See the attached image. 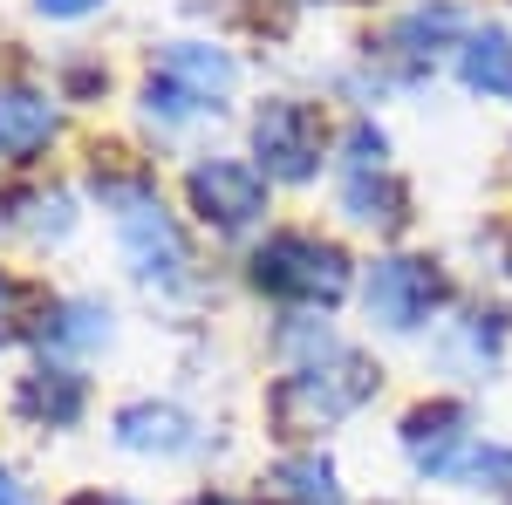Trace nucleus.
<instances>
[{"mask_svg":"<svg viewBox=\"0 0 512 505\" xmlns=\"http://www.w3.org/2000/svg\"><path fill=\"white\" fill-rule=\"evenodd\" d=\"M48 137H55V103H48L41 89H28V82H7V89H0V151L28 157V151H41Z\"/></svg>","mask_w":512,"mask_h":505,"instance_id":"obj_8","label":"nucleus"},{"mask_svg":"<svg viewBox=\"0 0 512 505\" xmlns=\"http://www.w3.org/2000/svg\"><path fill=\"white\" fill-rule=\"evenodd\" d=\"M458 35V7H417V14H403L390 28V41L403 48V55H431L437 41Z\"/></svg>","mask_w":512,"mask_h":505,"instance_id":"obj_15","label":"nucleus"},{"mask_svg":"<svg viewBox=\"0 0 512 505\" xmlns=\"http://www.w3.org/2000/svg\"><path fill=\"white\" fill-rule=\"evenodd\" d=\"M362 301H369V321L376 328H390V335H410V328H424L444 301V280H437L431 260H376L369 267V287H362Z\"/></svg>","mask_w":512,"mask_h":505,"instance_id":"obj_4","label":"nucleus"},{"mask_svg":"<svg viewBox=\"0 0 512 505\" xmlns=\"http://www.w3.org/2000/svg\"><path fill=\"white\" fill-rule=\"evenodd\" d=\"M465 471H472L478 485H492V492H499V499L512 505V451L485 444V451H472V458H465Z\"/></svg>","mask_w":512,"mask_h":505,"instance_id":"obj_18","label":"nucleus"},{"mask_svg":"<svg viewBox=\"0 0 512 505\" xmlns=\"http://www.w3.org/2000/svg\"><path fill=\"white\" fill-rule=\"evenodd\" d=\"M403 451L417 471H458V451H465V410L458 403H424L403 417Z\"/></svg>","mask_w":512,"mask_h":505,"instance_id":"obj_7","label":"nucleus"},{"mask_svg":"<svg viewBox=\"0 0 512 505\" xmlns=\"http://www.w3.org/2000/svg\"><path fill=\"white\" fill-rule=\"evenodd\" d=\"M253 280L280 294V301H308V308H328V301H342L349 294V260H342V246H328V239H308V233H274L260 253H253Z\"/></svg>","mask_w":512,"mask_h":505,"instance_id":"obj_2","label":"nucleus"},{"mask_svg":"<svg viewBox=\"0 0 512 505\" xmlns=\"http://www.w3.org/2000/svg\"><path fill=\"white\" fill-rule=\"evenodd\" d=\"M267 505H342V485L321 458H280L267 471Z\"/></svg>","mask_w":512,"mask_h":505,"instance_id":"obj_12","label":"nucleus"},{"mask_svg":"<svg viewBox=\"0 0 512 505\" xmlns=\"http://www.w3.org/2000/svg\"><path fill=\"white\" fill-rule=\"evenodd\" d=\"M164 76L178 82L192 103H212V96L233 89V55H219V48H205V41H171V48H164Z\"/></svg>","mask_w":512,"mask_h":505,"instance_id":"obj_10","label":"nucleus"},{"mask_svg":"<svg viewBox=\"0 0 512 505\" xmlns=\"http://www.w3.org/2000/svg\"><path fill=\"white\" fill-rule=\"evenodd\" d=\"M198 505H233V499H198Z\"/></svg>","mask_w":512,"mask_h":505,"instance_id":"obj_23","label":"nucleus"},{"mask_svg":"<svg viewBox=\"0 0 512 505\" xmlns=\"http://www.w3.org/2000/svg\"><path fill=\"white\" fill-rule=\"evenodd\" d=\"M458 76H465V89H478V96H506L512 103V35H499V28L472 35L465 55H458Z\"/></svg>","mask_w":512,"mask_h":505,"instance_id":"obj_13","label":"nucleus"},{"mask_svg":"<svg viewBox=\"0 0 512 505\" xmlns=\"http://www.w3.org/2000/svg\"><path fill=\"white\" fill-rule=\"evenodd\" d=\"M342 212H349L355 226H396V219H403V185L383 178V171L342 178Z\"/></svg>","mask_w":512,"mask_h":505,"instance_id":"obj_14","label":"nucleus"},{"mask_svg":"<svg viewBox=\"0 0 512 505\" xmlns=\"http://www.w3.org/2000/svg\"><path fill=\"white\" fill-rule=\"evenodd\" d=\"M253 151H260V164L274 178L301 185V178H315V164H321V117L308 103H267L253 117Z\"/></svg>","mask_w":512,"mask_h":505,"instance_id":"obj_6","label":"nucleus"},{"mask_svg":"<svg viewBox=\"0 0 512 505\" xmlns=\"http://www.w3.org/2000/svg\"><path fill=\"white\" fill-rule=\"evenodd\" d=\"M96 192H103V205H117L123 253H130V267L144 273V280H178V273H185V239H178L171 212H164V205L144 192V185L96 178Z\"/></svg>","mask_w":512,"mask_h":505,"instance_id":"obj_3","label":"nucleus"},{"mask_svg":"<svg viewBox=\"0 0 512 505\" xmlns=\"http://www.w3.org/2000/svg\"><path fill=\"white\" fill-rule=\"evenodd\" d=\"M185 192H192V212L205 219V226H219V233H246V226L267 212V185H260V171H253V164H233V157L192 164Z\"/></svg>","mask_w":512,"mask_h":505,"instance_id":"obj_5","label":"nucleus"},{"mask_svg":"<svg viewBox=\"0 0 512 505\" xmlns=\"http://www.w3.org/2000/svg\"><path fill=\"white\" fill-rule=\"evenodd\" d=\"M383 130L376 123H355L349 137H342V164H349V178H362V171H383Z\"/></svg>","mask_w":512,"mask_h":505,"instance_id":"obj_17","label":"nucleus"},{"mask_svg":"<svg viewBox=\"0 0 512 505\" xmlns=\"http://www.w3.org/2000/svg\"><path fill=\"white\" fill-rule=\"evenodd\" d=\"M69 505H103V492H82V499H69Z\"/></svg>","mask_w":512,"mask_h":505,"instance_id":"obj_22","label":"nucleus"},{"mask_svg":"<svg viewBox=\"0 0 512 505\" xmlns=\"http://www.w3.org/2000/svg\"><path fill=\"white\" fill-rule=\"evenodd\" d=\"M14 321H21V287L0 273V342H14Z\"/></svg>","mask_w":512,"mask_h":505,"instance_id":"obj_19","label":"nucleus"},{"mask_svg":"<svg viewBox=\"0 0 512 505\" xmlns=\"http://www.w3.org/2000/svg\"><path fill=\"white\" fill-rule=\"evenodd\" d=\"M117 444L123 451H185L192 444V424L171 410V403H123L117 410Z\"/></svg>","mask_w":512,"mask_h":505,"instance_id":"obj_11","label":"nucleus"},{"mask_svg":"<svg viewBox=\"0 0 512 505\" xmlns=\"http://www.w3.org/2000/svg\"><path fill=\"white\" fill-rule=\"evenodd\" d=\"M35 7L48 14V21H76V14H96L103 0H35Z\"/></svg>","mask_w":512,"mask_h":505,"instance_id":"obj_20","label":"nucleus"},{"mask_svg":"<svg viewBox=\"0 0 512 505\" xmlns=\"http://www.w3.org/2000/svg\"><path fill=\"white\" fill-rule=\"evenodd\" d=\"M103 335H110V308H96V301H62L55 328H48V342H76V349L103 342Z\"/></svg>","mask_w":512,"mask_h":505,"instance_id":"obj_16","label":"nucleus"},{"mask_svg":"<svg viewBox=\"0 0 512 505\" xmlns=\"http://www.w3.org/2000/svg\"><path fill=\"white\" fill-rule=\"evenodd\" d=\"M376 396V369L355 349H342L335 362H308L267 396V417L280 424V437H315V430L342 424L349 410H362Z\"/></svg>","mask_w":512,"mask_h":505,"instance_id":"obj_1","label":"nucleus"},{"mask_svg":"<svg viewBox=\"0 0 512 505\" xmlns=\"http://www.w3.org/2000/svg\"><path fill=\"white\" fill-rule=\"evenodd\" d=\"M0 505H35V499H28V485H21L7 465H0Z\"/></svg>","mask_w":512,"mask_h":505,"instance_id":"obj_21","label":"nucleus"},{"mask_svg":"<svg viewBox=\"0 0 512 505\" xmlns=\"http://www.w3.org/2000/svg\"><path fill=\"white\" fill-rule=\"evenodd\" d=\"M82 376L76 369H35L28 383H21V396H14V410L21 417H35V424H48V430H62V424H76L82 417Z\"/></svg>","mask_w":512,"mask_h":505,"instance_id":"obj_9","label":"nucleus"}]
</instances>
